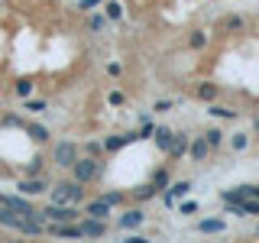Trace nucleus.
<instances>
[{
  "instance_id": "f257e3e1",
  "label": "nucleus",
  "mask_w": 259,
  "mask_h": 243,
  "mask_svg": "<svg viewBox=\"0 0 259 243\" xmlns=\"http://www.w3.org/2000/svg\"><path fill=\"white\" fill-rule=\"evenodd\" d=\"M81 198H84V182H78V178L52 185V201L55 205H78Z\"/></svg>"
},
{
  "instance_id": "f03ea898",
  "label": "nucleus",
  "mask_w": 259,
  "mask_h": 243,
  "mask_svg": "<svg viewBox=\"0 0 259 243\" xmlns=\"http://www.w3.org/2000/svg\"><path fill=\"white\" fill-rule=\"evenodd\" d=\"M101 172H104V166L97 162L94 156H84V159H75V166H71V178H78V182H94V178H101Z\"/></svg>"
},
{
  "instance_id": "7ed1b4c3",
  "label": "nucleus",
  "mask_w": 259,
  "mask_h": 243,
  "mask_svg": "<svg viewBox=\"0 0 259 243\" xmlns=\"http://www.w3.org/2000/svg\"><path fill=\"white\" fill-rule=\"evenodd\" d=\"M39 214L46 217V221H52V224H65V221H78V211H75V205H46Z\"/></svg>"
},
{
  "instance_id": "20e7f679",
  "label": "nucleus",
  "mask_w": 259,
  "mask_h": 243,
  "mask_svg": "<svg viewBox=\"0 0 259 243\" xmlns=\"http://www.w3.org/2000/svg\"><path fill=\"white\" fill-rule=\"evenodd\" d=\"M75 159H78V146L68 143V140H62L52 149V162H55V166H62V169H71V166H75Z\"/></svg>"
},
{
  "instance_id": "39448f33",
  "label": "nucleus",
  "mask_w": 259,
  "mask_h": 243,
  "mask_svg": "<svg viewBox=\"0 0 259 243\" xmlns=\"http://www.w3.org/2000/svg\"><path fill=\"white\" fill-rule=\"evenodd\" d=\"M16 191L36 198V194L49 191V182H46V175H42V178H39V175H29V178H20V182H16Z\"/></svg>"
},
{
  "instance_id": "423d86ee",
  "label": "nucleus",
  "mask_w": 259,
  "mask_h": 243,
  "mask_svg": "<svg viewBox=\"0 0 259 243\" xmlns=\"http://www.w3.org/2000/svg\"><path fill=\"white\" fill-rule=\"evenodd\" d=\"M143 221H146V211L133 208L126 214H120V230H136V227H143Z\"/></svg>"
},
{
  "instance_id": "0eeeda50",
  "label": "nucleus",
  "mask_w": 259,
  "mask_h": 243,
  "mask_svg": "<svg viewBox=\"0 0 259 243\" xmlns=\"http://www.w3.org/2000/svg\"><path fill=\"white\" fill-rule=\"evenodd\" d=\"M84 214H88V217H97V221H107V217H110V205H107L104 198L88 201V205H84Z\"/></svg>"
},
{
  "instance_id": "6e6552de",
  "label": "nucleus",
  "mask_w": 259,
  "mask_h": 243,
  "mask_svg": "<svg viewBox=\"0 0 259 243\" xmlns=\"http://www.w3.org/2000/svg\"><path fill=\"white\" fill-rule=\"evenodd\" d=\"M217 94H221V88H217L214 81H201V85L194 88V97H198V101H207V104H214Z\"/></svg>"
},
{
  "instance_id": "1a4fd4ad",
  "label": "nucleus",
  "mask_w": 259,
  "mask_h": 243,
  "mask_svg": "<svg viewBox=\"0 0 259 243\" xmlns=\"http://www.w3.org/2000/svg\"><path fill=\"white\" fill-rule=\"evenodd\" d=\"M81 230H84V237H97V240H101L104 233H107V221H97V217H88V221L81 224Z\"/></svg>"
},
{
  "instance_id": "9d476101",
  "label": "nucleus",
  "mask_w": 259,
  "mask_h": 243,
  "mask_svg": "<svg viewBox=\"0 0 259 243\" xmlns=\"http://www.w3.org/2000/svg\"><path fill=\"white\" fill-rule=\"evenodd\" d=\"M224 230H227L224 217H204V221H198V233H224Z\"/></svg>"
},
{
  "instance_id": "9b49d317",
  "label": "nucleus",
  "mask_w": 259,
  "mask_h": 243,
  "mask_svg": "<svg viewBox=\"0 0 259 243\" xmlns=\"http://www.w3.org/2000/svg\"><path fill=\"white\" fill-rule=\"evenodd\" d=\"M188 136H185V133H175L172 136V146H168V152H172V159H182L185 156V152H188Z\"/></svg>"
},
{
  "instance_id": "f8f14e48",
  "label": "nucleus",
  "mask_w": 259,
  "mask_h": 243,
  "mask_svg": "<svg viewBox=\"0 0 259 243\" xmlns=\"http://www.w3.org/2000/svg\"><path fill=\"white\" fill-rule=\"evenodd\" d=\"M188 152H191V159L194 162H201V159H207V152H210V146H207V140L204 136H198L191 146H188Z\"/></svg>"
},
{
  "instance_id": "ddd939ff",
  "label": "nucleus",
  "mask_w": 259,
  "mask_h": 243,
  "mask_svg": "<svg viewBox=\"0 0 259 243\" xmlns=\"http://www.w3.org/2000/svg\"><path fill=\"white\" fill-rule=\"evenodd\" d=\"M26 133H29V140H32V143H49V136H52L42 124H29V127H26Z\"/></svg>"
},
{
  "instance_id": "4468645a",
  "label": "nucleus",
  "mask_w": 259,
  "mask_h": 243,
  "mask_svg": "<svg viewBox=\"0 0 259 243\" xmlns=\"http://www.w3.org/2000/svg\"><path fill=\"white\" fill-rule=\"evenodd\" d=\"M210 117H217V120H237V110H230V107H224V104H210Z\"/></svg>"
},
{
  "instance_id": "2eb2a0df",
  "label": "nucleus",
  "mask_w": 259,
  "mask_h": 243,
  "mask_svg": "<svg viewBox=\"0 0 259 243\" xmlns=\"http://www.w3.org/2000/svg\"><path fill=\"white\" fill-rule=\"evenodd\" d=\"M172 136H175V133H172V130H165V127L156 130V146H159L162 152H168V146H172Z\"/></svg>"
},
{
  "instance_id": "dca6fc26",
  "label": "nucleus",
  "mask_w": 259,
  "mask_h": 243,
  "mask_svg": "<svg viewBox=\"0 0 259 243\" xmlns=\"http://www.w3.org/2000/svg\"><path fill=\"white\" fill-rule=\"evenodd\" d=\"M156 194H159V188L149 182V185H143V188H136V191H133V198H136V201H152Z\"/></svg>"
},
{
  "instance_id": "f3484780",
  "label": "nucleus",
  "mask_w": 259,
  "mask_h": 243,
  "mask_svg": "<svg viewBox=\"0 0 259 243\" xmlns=\"http://www.w3.org/2000/svg\"><path fill=\"white\" fill-rule=\"evenodd\" d=\"M49 107L46 101H39V97H23V110H29V113H42Z\"/></svg>"
},
{
  "instance_id": "a211bd4d",
  "label": "nucleus",
  "mask_w": 259,
  "mask_h": 243,
  "mask_svg": "<svg viewBox=\"0 0 259 243\" xmlns=\"http://www.w3.org/2000/svg\"><path fill=\"white\" fill-rule=\"evenodd\" d=\"M243 26H246V20H243V16H237V13L224 20V32H240Z\"/></svg>"
},
{
  "instance_id": "6ab92c4d",
  "label": "nucleus",
  "mask_w": 259,
  "mask_h": 243,
  "mask_svg": "<svg viewBox=\"0 0 259 243\" xmlns=\"http://www.w3.org/2000/svg\"><path fill=\"white\" fill-rule=\"evenodd\" d=\"M230 146H233L237 152H243V149L249 146V133H233V136H230Z\"/></svg>"
},
{
  "instance_id": "aec40b11",
  "label": "nucleus",
  "mask_w": 259,
  "mask_h": 243,
  "mask_svg": "<svg viewBox=\"0 0 259 243\" xmlns=\"http://www.w3.org/2000/svg\"><path fill=\"white\" fill-rule=\"evenodd\" d=\"M204 140H207L210 149H217V146L224 143V133H221V130H207V133H204Z\"/></svg>"
},
{
  "instance_id": "412c9836",
  "label": "nucleus",
  "mask_w": 259,
  "mask_h": 243,
  "mask_svg": "<svg viewBox=\"0 0 259 243\" xmlns=\"http://www.w3.org/2000/svg\"><path fill=\"white\" fill-rule=\"evenodd\" d=\"M188 46H191V49H204V46H207V32H201V29H198V32H191Z\"/></svg>"
},
{
  "instance_id": "4be33fe9",
  "label": "nucleus",
  "mask_w": 259,
  "mask_h": 243,
  "mask_svg": "<svg viewBox=\"0 0 259 243\" xmlns=\"http://www.w3.org/2000/svg\"><path fill=\"white\" fill-rule=\"evenodd\" d=\"M107 7V20H123V7L117 4V0H113V4H104Z\"/></svg>"
},
{
  "instance_id": "5701e85b",
  "label": "nucleus",
  "mask_w": 259,
  "mask_h": 243,
  "mask_svg": "<svg viewBox=\"0 0 259 243\" xmlns=\"http://www.w3.org/2000/svg\"><path fill=\"white\" fill-rule=\"evenodd\" d=\"M88 26H91L94 32H101L104 26H107V16H101V13H91V20H88Z\"/></svg>"
},
{
  "instance_id": "b1692460",
  "label": "nucleus",
  "mask_w": 259,
  "mask_h": 243,
  "mask_svg": "<svg viewBox=\"0 0 259 243\" xmlns=\"http://www.w3.org/2000/svg\"><path fill=\"white\" fill-rule=\"evenodd\" d=\"M29 94H32V81L29 78L16 81V97H29Z\"/></svg>"
},
{
  "instance_id": "393cba45",
  "label": "nucleus",
  "mask_w": 259,
  "mask_h": 243,
  "mask_svg": "<svg viewBox=\"0 0 259 243\" xmlns=\"http://www.w3.org/2000/svg\"><path fill=\"white\" fill-rule=\"evenodd\" d=\"M152 185H156L159 191H162V188H168V172H165V169H159V172L152 175Z\"/></svg>"
},
{
  "instance_id": "a878e982",
  "label": "nucleus",
  "mask_w": 259,
  "mask_h": 243,
  "mask_svg": "<svg viewBox=\"0 0 259 243\" xmlns=\"http://www.w3.org/2000/svg\"><path fill=\"white\" fill-rule=\"evenodd\" d=\"M107 101L113 104V107H123V104H126V94H123V91H110Z\"/></svg>"
},
{
  "instance_id": "bb28decb",
  "label": "nucleus",
  "mask_w": 259,
  "mask_h": 243,
  "mask_svg": "<svg viewBox=\"0 0 259 243\" xmlns=\"http://www.w3.org/2000/svg\"><path fill=\"white\" fill-rule=\"evenodd\" d=\"M104 201H107L110 208L113 205H123V191H107V194H104Z\"/></svg>"
},
{
  "instance_id": "cd10ccee",
  "label": "nucleus",
  "mask_w": 259,
  "mask_h": 243,
  "mask_svg": "<svg viewBox=\"0 0 259 243\" xmlns=\"http://www.w3.org/2000/svg\"><path fill=\"white\" fill-rule=\"evenodd\" d=\"M149 136H156V127H152L149 120H143V127H140V140H149Z\"/></svg>"
},
{
  "instance_id": "c85d7f7f",
  "label": "nucleus",
  "mask_w": 259,
  "mask_h": 243,
  "mask_svg": "<svg viewBox=\"0 0 259 243\" xmlns=\"http://www.w3.org/2000/svg\"><path fill=\"white\" fill-rule=\"evenodd\" d=\"M97 7H104V0H81V10L84 13H94Z\"/></svg>"
},
{
  "instance_id": "c756f323",
  "label": "nucleus",
  "mask_w": 259,
  "mask_h": 243,
  "mask_svg": "<svg viewBox=\"0 0 259 243\" xmlns=\"http://www.w3.org/2000/svg\"><path fill=\"white\" fill-rule=\"evenodd\" d=\"M84 149H88V156H94V159H97V156L104 152V143H94V140H91V143L84 146Z\"/></svg>"
},
{
  "instance_id": "7c9ffc66",
  "label": "nucleus",
  "mask_w": 259,
  "mask_h": 243,
  "mask_svg": "<svg viewBox=\"0 0 259 243\" xmlns=\"http://www.w3.org/2000/svg\"><path fill=\"white\" fill-rule=\"evenodd\" d=\"M39 172H42V159H32L26 166V175H39Z\"/></svg>"
},
{
  "instance_id": "2f4dec72",
  "label": "nucleus",
  "mask_w": 259,
  "mask_h": 243,
  "mask_svg": "<svg viewBox=\"0 0 259 243\" xmlns=\"http://www.w3.org/2000/svg\"><path fill=\"white\" fill-rule=\"evenodd\" d=\"M175 107V101H156V107H152V110H156V113H165V110H172Z\"/></svg>"
},
{
  "instance_id": "473e14b6",
  "label": "nucleus",
  "mask_w": 259,
  "mask_h": 243,
  "mask_svg": "<svg viewBox=\"0 0 259 243\" xmlns=\"http://www.w3.org/2000/svg\"><path fill=\"white\" fill-rule=\"evenodd\" d=\"M107 75H113V78L123 75V65H120V62H110V65H107Z\"/></svg>"
},
{
  "instance_id": "72a5a7b5",
  "label": "nucleus",
  "mask_w": 259,
  "mask_h": 243,
  "mask_svg": "<svg viewBox=\"0 0 259 243\" xmlns=\"http://www.w3.org/2000/svg\"><path fill=\"white\" fill-rule=\"evenodd\" d=\"M178 211H182V214H194V211H198V201H185Z\"/></svg>"
},
{
  "instance_id": "f704fd0d",
  "label": "nucleus",
  "mask_w": 259,
  "mask_h": 243,
  "mask_svg": "<svg viewBox=\"0 0 259 243\" xmlns=\"http://www.w3.org/2000/svg\"><path fill=\"white\" fill-rule=\"evenodd\" d=\"M4 127H23V120H20V117H13V113H10V117H4Z\"/></svg>"
},
{
  "instance_id": "c9c22d12",
  "label": "nucleus",
  "mask_w": 259,
  "mask_h": 243,
  "mask_svg": "<svg viewBox=\"0 0 259 243\" xmlns=\"http://www.w3.org/2000/svg\"><path fill=\"white\" fill-rule=\"evenodd\" d=\"M123 243H146V240H143V237H140V233H130V237H126V240H123Z\"/></svg>"
},
{
  "instance_id": "e433bc0d",
  "label": "nucleus",
  "mask_w": 259,
  "mask_h": 243,
  "mask_svg": "<svg viewBox=\"0 0 259 243\" xmlns=\"http://www.w3.org/2000/svg\"><path fill=\"white\" fill-rule=\"evenodd\" d=\"M253 127H256V130H259V117H256V120H253Z\"/></svg>"
}]
</instances>
